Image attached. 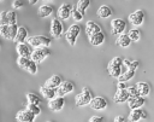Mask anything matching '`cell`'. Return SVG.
Returning a JSON list of instances; mask_svg holds the SVG:
<instances>
[{"label": "cell", "instance_id": "cell-1", "mask_svg": "<svg viewBox=\"0 0 154 122\" xmlns=\"http://www.w3.org/2000/svg\"><path fill=\"white\" fill-rule=\"evenodd\" d=\"M17 64L31 75H35L37 72V63L31 57H19L17 59Z\"/></svg>", "mask_w": 154, "mask_h": 122}, {"label": "cell", "instance_id": "cell-2", "mask_svg": "<svg viewBox=\"0 0 154 122\" xmlns=\"http://www.w3.org/2000/svg\"><path fill=\"white\" fill-rule=\"evenodd\" d=\"M123 59L122 58H119V57H114V58H112V60L108 63V65H107V71H108V74L112 76V77H116V79H118L120 75H122V72H123Z\"/></svg>", "mask_w": 154, "mask_h": 122}, {"label": "cell", "instance_id": "cell-3", "mask_svg": "<svg viewBox=\"0 0 154 122\" xmlns=\"http://www.w3.org/2000/svg\"><path fill=\"white\" fill-rule=\"evenodd\" d=\"M28 42L31 47L38 48V47H49L52 41L51 39H48L45 35H35V36H30L28 39Z\"/></svg>", "mask_w": 154, "mask_h": 122}, {"label": "cell", "instance_id": "cell-4", "mask_svg": "<svg viewBox=\"0 0 154 122\" xmlns=\"http://www.w3.org/2000/svg\"><path fill=\"white\" fill-rule=\"evenodd\" d=\"M91 99H93V95H91L90 89L87 88V87H83L82 92L76 95L75 101H76V105L77 106H84V105L89 104L91 101Z\"/></svg>", "mask_w": 154, "mask_h": 122}, {"label": "cell", "instance_id": "cell-5", "mask_svg": "<svg viewBox=\"0 0 154 122\" xmlns=\"http://www.w3.org/2000/svg\"><path fill=\"white\" fill-rule=\"evenodd\" d=\"M79 33H81V27H79L78 24H72V25H70V28L67 29V31H66V34H65V37H66V41L69 42V45L75 46Z\"/></svg>", "mask_w": 154, "mask_h": 122}, {"label": "cell", "instance_id": "cell-6", "mask_svg": "<svg viewBox=\"0 0 154 122\" xmlns=\"http://www.w3.org/2000/svg\"><path fill=\"white\" fill-rule=\"evenodd\" d=\"M111 29L113 35H120L126 29V22L122 18H114L111 21Z\"/></svg>", "mask_w": 154, "mask_h": 122}, {"label": "cell", "instance_id": "cell-7", "mask_svg": "<svg viewBox=\"0 0 154 122\" xmlns=\"http://www.w3.org/2000/svg\"><path fill=\"white\" fill-rule=\"evenodd\" d=\"M51 54V51L48 50V47H38V48H35L31 53V58L36 62V63H41L43 62L47 57H49Z\"/></svg>", "mask_w": 154, "mask_h": 122}, {"label": "cell", "instance_id": "cell-8", "mask_svg": "<svg viewBox=\"0 0 154 122\" xmlns=\"http://www.w3.org/2000/svg\"><path fill=\"white\" fill-rule=\"evenodd\" d=\"M63 30H64V27H63V23L60 19H58V17L53 18L52 19V23H51V34L53 37L58 39L63 34Z\"/></svg>", "mask_w": 154, "mask_h": 122}, {"label": "cell", "instance_id": "cell-9", "mask_svg": "<svg viewBox=\"0 0 154 122\" xmlns=\"http://www.w3.org/2000/svg\"><path fill=\"white\" fill-rule=\"evenodd\" d=\"M35 118H36V115L34 112H31L30 110H28V109L20 110L16 115V120L18 122H34Z\"/></svg>", "mask_w": 154, "mask_h": 122}, {"label": "cell", "instance_id": "cell-10", "mask_svg": "<svg viewBox=\"0 0 154 122\" xmlns=\"http://www.w3.org/2000/svg\"><path fill=\"white\" fill-rule=\"evenodd\" d=\"M129 21L134 27H140L144 21V12L142 10H136L129 14Z\"/></svg>", "mask_w": 154, "mask_h": 122}, {"label": "cell", "instance_id": "cell-11", "mask_svg": "<svg viewBox=\"0 0 154 122\" xmlns=\"http://www.w3.org/2000/svg\"><path fill=\"white\" fill-rule=\"evenodd\" d=\"M146 118H147V112L142 108L132 109L129 114V121L130 122H140V121L146 120Z\"/></svg>", "mask_w": 154, "mask_h": 122}, {"label": "cell", "instance_id": "cell-12", "mask_svg": "<svg viewBox=\"0 0 154 122\" xmlns=\"http://www.w3.org/2000/svg\"><path fill=\"white\" fill-rule=\"evenodd\" d=\"M73 89H75V86L71 81H63L61 85L57 88V93L59 97H65L66 94L73 92Z\"/></svg>", "mask_w": 154, "mask_h": 122}, {"label": "cell", "instance_id": "cell-13", "mask_svg": "<svg viewBox=\"0 0 154 122\" xmlns=\"http://www.w3.org/2000/svg\"><path fill=\"white\" fill-rule=\"evenodd\" d=\"M64 105H65V98L64 97H59V95H57L55 98L51 99L49 103H48V108L52 111H55V112L60 111L64 108Z\"/></svg>", "mask_w": 154, "mask_h": 122}, {"label": "cell", "instance_id": "cell-14", "mask_svg": "<svg viewBox=\"0 0 154 122\" xmlns=\"http://www.w3.org/2000/svg\"><path fill=\"white\" fill-rule=\"evenodd\" d=\"M72 5L71 4H61L58 8V17L60 19H69L70 16H72Z\"/></svg>", "mask_w": 154, "mask_h": 122}, {"label": "cell", "instance_id": "cell-15", "mask_svg": "<svg viewBox=\"0 0 154 122\" xmlns=\"http://www.w3.org/2000/svg\"><path fill=\"white\" fill-rule=\"evenodd\" d=\"M107 100L103 97H93L91 101L89 103L90 108L94 110H105L107 108Z\"/></svg>", "mask_w": 154, "mask_h": 122}, {"label": "cell", "instance_id": "cell-16", "mask_svg": "<svg viewBox=\"0 0 154 122\" xmlns=\"http://www.w3.org/2000/svg\"><path fill=\"white\" fill-rule=\"evenodd\" d=\"M126 103H128L129 109L132 110V109H138V108L143 106L144 103H146V99H144V97H141V95H138V97H130Z\"/></svg>", "mask_w": 154, "mask_h": 122}, {"label": "cell", "instance_id": "cell-17", "mask_svg": "<svg viewBox=\"0 0 154 122\" xmlns=\"http://www.w3.org/2000/svg\"><path fill=\"white\" fill-rule=\"evenodd\" d=\"M17 53L19 54V57H31V53H32V50H31V46L29 43H17Z\"/></svg>", "mask_w": 154, "mask_h": 122}, {"label": "cell", "instance_id": "cell-18", "mask_svg": "<svg viewBox=\"0 0 154 122\" xmlns=\"http://www.w3.org/2000/svg\"><path fill=\"white\" fill-rule=\"evenodd\" d=\"M129 98H130V95H129L128 89H118V91L116 92L114 97H113V100H114V103H117V104H122V103L128 101Z\"/></svg>", "mask_w": 154, "mask_h": 122}, {"label": "cell", "instance_id": "cell-19", "mask_svg": "<svg viewBox=\"0 0 154 122\" xmlns=\"http://www.w3.org/2000/svg\"><path fill=\"white\" fill-rule=\"evenodd\" d=\"M40 92H41L42 97H45L48 100H51V99H53V98H55L58 95L57 88H51V87H47L46 85L40 87Z\"/></svg>", "mask_w": 154, "mask_h": 122}, {"label": "cell", "instance_id": "cell-20", "mask_svg": "<svg viewBox=\"0 0 154 122\" xmlns=\"http://www.w3.org/2000/svg\"><path fill=\"white\" fill-rule=\"evenodd\" d=\"M99 31H101V28H100V25L96 24L95 22L88 21V22L85 23V33H87L88 37L91 36V35H94V34H96V33H99Z\"/></svg>", "mask_w": 154, "mask_h": 122}, {"label": "cell", "instance_id": "cell-21", "mask_svg": "<svg viewBox=\"0 0 154 122\" xmlns=\"http://www.w3.org/2000/svg\"><path fill=\"white\" fill-rule=\"evenodd\" d=\"M89 42L93 45V46H100L105 42V34L102 31H99L91 36H89Z\"/></svg>", "mask_w": 154, "mask_h": 122}, {"label": "cell", "instance_id": "cell-22", "mask_svg": "<svg viewBox=\"0 0 154 122\" xmlns=\"http://www.w3.org/2000/svg\"><path fill=\"white\" fill-rule=\"evenodd\" d=\"M131 42H132V41H131V39L129 37V35H128V34H124V33L120 34V35H118L117 41H116V43H117L118 46H120L122 48H126V47H129Z\"/></svg>", "mask_w": 154, "mask_h": 122}, {"label": "cell", "instance_id": "cell-23", "mask_svg": "<svg viewBox=\"0 0 154 122\" xmlns=\"http://www.w3.org/2000/svg\"><path fill=\"white\" fill-rule=\"evenodd\" d=\"M53 13V6L48 5V4H43L38 7V16L41 18H46L48 16H51Z\"/></svg>", "mask_w": 154, "mask_h": 122}, {"label": "cell", "instance_id": "cell-24", "mask_svg": "<svg viewBox=\"0 0 154 122\" xmlns=\"http://www.w3.org/2000/svg\"><path fill=\"white\" fill-rule=\"evenodd\" d=\"M17 43H23L25 41H28V30L25 27H19L18 28V33H17V36H16V40H14Z\"/></svg>", "mask_w": 154, "mask_h": 122}, {"label": "cell", "instance_id": "cell-25", "mask_svg": "<svg viewBox=\"0 0 154 122\" xmlns=\"http://www.w3.org/2000/svg\"><path fill=\"white\" fill-rule=\"evenodd\" d=\"M112 13H113L112 8H111L109 6H107V5H102V6H100L99 10H97V16H99L100 18H102V19H106V18L111 17Z\"/></svg>", "mask_w": 154, "mask_h": 122}, {"label": "cell", "instance_id": "cell-26", "mask_svg": "<svg viewBox=\"0 0 154 122\" xmlns=\"http://www.w3.org/2000/svg\"><path fill=\"white\" fill-rule=\"evenodd\" d=\"M61 77L59 76V75H53V76H51L47 81H46V86L47 87H51V88H58L60 85H61Z\"/></svg>", "mask_w": 154, "mask_h": 122}, {"label": "cell", "instance_id": "cell-27", "mask_svg": "<svg viewBox=\"0 0 154 122\" xmlns=\"http://www.w3.org/2000/svg\"><path fill=\"white\" fill-rule=\"evenodd\" d=\"M136 87H137V91H138V93H140L141 97L149 95V93H150V86L147 82H137L136 83Z\"/></svg>", "mask_w": 154, "mask_h": 122}, {"label": "cell", "instance_id": "cell-28", "mask_svg": "<svg viewBox=\"0 0 154 122\" xmlns=\"http://www.w3.org/2000/svg\"><path fill=\"white\" fill-rule=\"evenodd\" d=\"M135 71H136V70L126 69V71L122 72V75L118 77V80H119V81H123V82H126V81H129V80H131V79L134 77V75H135Z\"/></svg>", "mask_w": 154, "mask_h": 122}, {"label": "cell", "instance_id": "cell-29", "mask_svg": "<svg viewBox=\"0 0 154 122\" xmlns=\"http://www.w3.org/2000/svg\"><path fill=\"white\" fill-rule=\"evenodd\" d=\"M123 65L126 69H131V70H136L140 66V63L137 60H129V59H123Z\"/></svg>", "mask_w": 154, "mask_h": 122}, {"label": "cell", "instance_id": "cell-30", "mask_svg": "<svg viewBox=\"0 0 154 122\" xmlns=\"http://www.w3.org/2000/svg\"><path fill=\"white\" fill-rule=\"evenodd\" d=\"M128 35H129V37L131 39L132 42H137V41L141 39V33H140L138 29H131V30L128 33Z\"/></svg>", "mask_w": 154, "mask_h": 122}, {"label": "cell", "instance_id": "cell-31", "mask_svg": "<svg viewBox=\"0 0 154 122\" xmlns=\"http://www.w3.org/2000/svg\"><path fill=\"white\" fill-rule=\"evenodd\" d=\"M26 99H28V103L36 104V105H41V99H40L35 93H28V94H26Z\"/></svg>", "mask_w": 154, "mask_h": 122}, {"label": "cell", "instance_id": "cell-32", "mask_svg": "<svg viewBox=\"0 0 154 122\" xmlns=\"http://www.w3.org/2000/svg\"><path fill=\"white\" fill-rule=\"evenodd\" d=\"M0 35L7 40H10V25L8 24H1L0 25Z\"/></svg>", "mask_w": 154, "mask_h": 122}, {"label": "cell", "instance_id": "cell-33", "mask_svg": "<svg viewBox=\"0 0 154 122\" xmlns=\"http://www.w3.org/2000/svg\"><path fill=\"white\" fill-rule=\"evenodd\" d=\"M89 5H90V0H78V2H77V8H78L82 13H84L85 10L89 7Z\"/></svg>", "mask_w": 154, "mask_h": 122}, {"label": "cell", "instance_id": "cell-34", "mask_svg": "<svg viewBox=\"0 0 154 122\" xmlns=\"http://www.w3.org/2000/svg\"><path fill=\"white\" fill-rule=\"evenodd\" d=\"M83 16H84V13H82L77 7L72 10V18H73L76 22H81V21L83 19Z\"/></svg>", "mask_w": 154, "mask_h": 122}, {"label": "cell", "instance_id": "cell-35", "mask_svg": "<svg viewBox=\"0 0 154 122\" xmlns=\"http://www.w3.org/2000/svg\"><path fill=\"white\" fill-rule=\"evenodd\" d=\"M28 110H30L31 112H34L36 116L41 114V108L40 105H36V104H31V103H28V106H26Z\"/></svg>", "mask_w": 154, "mask_h": 122}, {"label": "cell", "instance_id": "cell-36", "mask_svg": "<svg viewBox=\"0 0 154 122\" xmlns=\"http://www.w3.org/2000/svg\"><path fill=\"white\" fill-rule=\"evenodd\" d=\"M8 24H17V13L14 11H7Z\"/></svg>", "mask_w": 154, "mask_h": 122}, {"label": "cell", "instance_id": "cell-37", "mask_svg": "<svg viewBox=\"0 0 154 122\" xmlns=\"http://www.w3.org/2000/svg\"><path fill=\"white\" fill-rule=\"evenodd\" d=\"M128 92H129V95L130 97H138L140 95V93H138V91H137V87H136V85L135 86H128Z\"/></svg>", "mask_w": 154, "mask_h": 122}, {"label": "cell", "instance_id": "cell-38", "mask_svg": "<svg viewBox=\"0 0 154 122\" xmlns=\"http://www.w3.org/2000/svg\"><path fill=\"white\" fill-rule=\"evenodd\" d=\"M1 24H8L7 11H1V12H0V25H1Z\"/></svg>", "mask_w": 154, "mask_h": 122}, {"label": "cell", "instance_id": "cell-39", "mask_svg": "<svg viewBox=\"0 0 154 122\" xmlns=\"http://www.w3.org/2000/svg\"><path fill=\"white\" fill-rule=\"evenodd\" d=\"M23 2L20 1V0H14L13 2H12V8L13 10H19V8H22L23 7Z\"/></svg>", "mask_w": 154, "mask_h": 122}, {"label": "cell", "instance_id": "cell-40", "mask_svg": "<svg viewBox=\"0 0 154 122\" xmlns=\"http://www.w3.org/2000/svg\"><path fill=\"white\" fill-rule=\"evenodd\" d=\"M89 122H103V117H101V116H91Z\"/></svg>", "mask_w": 154, "mask_h": 122}, {"label": "cell", "instance_id": "cell-41", "mask_svg": "<svg viewBox=\"0 0 154 122\" xmlns=\"http://www.w3.org/2000/svg\"><path fill=\"white\" fill-rule=\"evenodd\" d=\"M117 88H118V89H126V88H128V86L125 85V82L119 81V82L117 83Z\"/></svg>", "mask_w": 154, "mask_h": 122}, {"label": "cell", "instance_id": "cell-42", "mask_svg": "<svg viewBox=\"0 0 154 122\" xmlns=\"http://www.w3.org/2000/svg\"><path fill=\"white\" fill-rule=\"evenodd\" d=\"M114 122H125V118H124L123 116L118 115V116H116V117H114Z\"/></svg>", "mask_w": 154, "mask_h": 122}, {"label": "cell", "instance_id": "cell-43", "mask_svg": "<svg viewBox=\"0 0 154 122\" xmlns=\"http://www.w3.org/2000/svg\"><path fill=\"white\" fill-rule=\"evenodd\" d=\"M37 1H38V0H29V2H30L31 5H34V4H36Z\"/></svg>", "mask_w": 154, "mask_h": 122}, {"label": "cell", "instance_id": "cell-44", "mask_svg": "<svg viewBox=\"0 0 154 122\" xmlns=\"http://www.w3.org/2000/svg\"><path fill=\"white\" fill-rule=\"evenodd\" d=\"M43 1H49V0H43Z\"/></svg>", "mask_w": 154, "mask_h": 122}, {"label": "cell", "instance_id": "cell-45", "mask_svg": "<svg viewBox=\"0 0 154 122\" xmlns=\"http://www.w3.org/2000/svg\"><path fill=\"white\" fill-rule=\"evenodd\" d=\"M47 122H52V121H47Z\"/></svg>", "mask_w": 154, "mask_h": 122}, {"label": "cell", "instance_id": "cell-46", "mask_svg": "<svg viewBox=\"0 0 154 122\" xmlns=\"http://www.w3.org/2000/svg\"><path fill=\"white\" fill-rule=\"evenodd\" d=\"M0 1H2V0H0Z\"/></svg>", "mask_w": 154, "mask_h": 122}]
</instances>
